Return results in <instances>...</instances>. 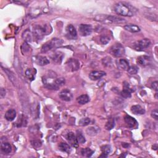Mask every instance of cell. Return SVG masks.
<instances>
[{"label":"cell","instance_id":"33","mask_svg":"<svg viewBox=\"0 0 158 158\" xmlns=\"http://www.w3.org/2000/svg\"><path fill=\"white\" fill-rule=\"evenodd\" d=\"M127 71L129 72V74H130V75H135L138 72V68L135 66H130L129 69H128Z\"/></svg>","mask_w":158,"mask_h":158},{"label":"cell","instance_id":"32","mask_svg":"<svg viewBox=\"0 0 158 158\" xmlns=\"http://www.w3.org/2000/svg\"><path fill=\"white\" fill-rule=\"evenodd\" d=\"M91 121H90V118H88V117H86V118H83L82 119H80L79 122V124L80 125V126H87L88 125H89V123H90Z\"/></svg>","mask_w":158,"mask_h":158},{"label":"cell","instance_id":"21","mask_svg":"<svg viewBox=\"0 0 158 158\" xmlns=\"http://www.w3.org/2000/svg\"><path fill=\"white\" fill-rule=\"evenodd\" d=\"M36 62L38 65L43 66L48 64L50 63V61L45 56H38L36 59Z\"/></svg>","mask_w":158,"mask_h":158},{"label":"cell","instance_id":"8","mask_svg":"<svg viewBox=\"0 0 158 158\" xmlns=\"http://www.w3.org/2000/svg\"><path fill=\"white\" fill-rule=\"evenodd\" d=\"M66 36L71 40L75 39L77 36V33L75 27L71 24L67 25L66 27Z\"/></svg>","mask_w":158,"mask_h":158},{"label":"cell","instance_id":"2","mask_svg":"<svg viewBox=\"0 0 158 158\" xmlns=\"http://www.w3.org/2000/svg\"><path fill=\"white\" fill-rule=\"evenodd\" d=\"M63 43V41L61 39H59V38H53L52 40L46 43L45 44L43 45L41 47V51L43 53H47L48 51L53 50V48H58V47L60 46Z\"/></svg>","mask_w":158,"mask_h":158},{"label":"cell","instance_id":"30","mask_svg":"<svg viewBox=\"0 0 158 158\" xmlns=\"http://www.w3.org/2000/svg\"><path fill=\"white\" fill-rule=\"evenodd\" d=\"M77 140L79 143H84L85 142H86V140H85V136L83 135V134L81 133L80 132H79L77 131Z\"/></svg>","mask_w":158,"mask_h":158},{"label":"cell","instance_id":"39","mask_svg":"<svg viewBox=\"0 0 158 158\" xmlns=\"http://www.w3.org/2000/svg\"><path fill=\"white\" fill-rule=\"evenodd\" d=\"M151 87H152L154 90H155L156 91H157L158 86H157V81H155V82H154L151 84Z\"/></svg>","mask_w":158,"mask_h":158},{"label":"cell","instance_id":"23","mask_svg":"<svg viewBox=\"0 0 158 158\" xmlns=\"http://www.w3.org/2000/svg\"><path fill=\"white\" fill-rule=\"evenodd\" d=\"M101 151H102V155L100 157H107L109 155V154L111 153V147L110 145L106 144L102 146L101 147Z\"/></svg>","mask_w":158,"mask_h":158},{"label":"cell","instance_id":"6","mask_svg":"<svg viewBox=\"0 0 158 158\" xmlns=\"http://www.w3.org/2000/svg\"><path fill=\"white\" fill-rule=\"evenodd\" d=\"M151 45V41L148 38H144V39L141 40L134 44V48L136 51H143L145 49L148 48Z\"/></svg>","mask_w":158,"mask_h":158},{"label":"cell","instance_id":"11","mask_svg":"<svg viewBox=\"0 0 158 158\" xmlns=\"http://www.w3.org/2000/svg\"><path fill=\"white\" fill-rule=\"evenodd\" d=\"M151 58L148 56H146V55L138 57L137 59V61H136V62H137L139 65L142 66H146L149 65L151 63Z\"/></svg>","mask_w":158,"mask_h":158},{"label":"cell","instance_id":"41","mask_svg":"<svg viewBox=\"0 0 158 158\" xmlns=\"http://www.w3.org/2000/svg\"><path fill=\"white\" fill-rule=\"evenodd\" d=\"M122 146H123V147H125V148H128V147L129 146V144H128V143H123L122 144Z\"/></svg>","mask_w":158,"mask_h":158},{"label":"cell","instance_id":"3","mask_svg":"<svg viewBox=\"0 0 158 158\" xmlns=\"http://www.w3.org/2000/svg\"><path fill=\"white\" fill-rule=\"evenodd\" d=\"M109 52L114 57L120 58L125 54V48L121 43H116L111 46Z\"/></svg>","mask_w":158,"mask_h":158},{"label":"cell","instance_id":"18","mask_svg":"<svg viewBox=\"0 0 158 158\" xmlns=\"http://www.w3.org/2000/svg\"><path fill=\"white\" fill-rule=\"evenodd\" d=\"M51 59L52 60L56 63H61L63 58H64V54L61 52H56L54 54L51 55Z\"/></svg>","mask_w":158,"mask_h":158},{"label":"cell","instance_id":"9","mask_svg":"<svg viewBox=\"0 0 158 158\" xmlns=\"http://www.w3.org/2000/svg\"><path fill=\"white\" fill-rule=\"evenodd\" d=\"M59 98L63 101H71L72 98H73V95L72 93L69 90L65 89L61 92V93H59Z\"/></svg>","mask_w":158,"mask_h":158},{"label":"cell","instance_id":"34","mask_svg":"<svg viewBox=\"0 0 158 158\" xmlns=\"http://www.w3.org/2000/svg\"><path fill=\"white\" fill-rule=\"evenodd\" d=\"M102 64L106 66H110L112 64V59L109 57H106L102 59Z\"/></svg>","mask_w":158,"mask_h":158},{"label":"cell","instance_id":"38","mask_svg":"<svg viewBox=\"0 0 158 158\" xmlns=\"http://www.w3.org/2000/svg\"><path fill=\"white\" fill-rule=\"evenodd\" d=\"M151 116L153 119H155V120H157L158 119V112H157V109H154L153 111H152Z\"/></svg>","mask_w":158,"mask_h":158},{"label":"cell","instance_id":"15","mask_svg":"<svg viewBox=\"0 0 158 158\" xmlns=\"http://www.w3.org/2000/svg\"><path fill=\"white\" fill-rule=\"evenodd\" d=\"M117 64L119 69L123 71H127L129 68V62L125 59H121L117 62Z\"/></svg>","mask_w":158,"mask_h":158},{"label":"cell","instance_id":"12","mask_svg":"<svg viewBox=\"0 0 158 158\" xmlns=\"http://www.w3.org/2000/svg\"><path fill=\"white\" fill-rule=\"evenodd\" d=\"M133 92V90L130 88L129 83L125 82L123 83V91L121 92V96L123 98H128L131 97V93Z\"/></svg>","mask_w":158,"mask_h":158},{"label":"cell","instance_id":"17","mask_svg":"<svg viewBox=\"0 0 158 158\" xmlns=\"http://www.w3.org/2000/svg\"><path fill=\"white\" fill-rule=\"evenodd\" d=\"M131 111L135 115H142L145 113V110L140 105H134L132 106Z\"/></svg>","mask_w":158,"mask_h":158},{"label":"cell","instance_id":"13","mask_svg":"<svg viewBox=\"0 0 158 158\" xmlns=\"http://www.w3.org/2000/svg\"><path fill=\"white\" fill-rule=\"evenodd\" d=\"M106 75V73L103 71H92L90 74H89V77L92 80H98L101 79L102 77Z\"/></svg>","mask_w":158,"mask_h":158},{"label":"cell","instance_id":"1","mask_svg":"<svg viewBox=\"0 0 158 158\" xmlns=\"http://www.w3.org/2000/svg\"><path fill=\"white\" fill-rule=\"evenodd\" d=\"M114 11L119 15L128 17L133 16L136 11L134 8L129 4L123 2H119L116 4L114 6Z\"/></svg>","mask_w":158,"mask_h":158},{"label":"cell","instance_id":"25","mask_svg":"<svg viewBox=\"0 0 158 158\" xmlns=\"http://www.w3.org/2000/svg\"><path fill=\"white\" fill-rule=\"evenodd\" d=\"M58 146H59V150H61L62 152L69 153L71 150V146H69V144H68L66 143L61 142L59 143Z\"/></svg>","mask_w":158,"mask_h":158},{"label":"cell","instance_id":"31","mask_svg":"<svg viewBox=\"0 0 158 158\" xmlns=\"http://www.w3.org/2000/svg\"><path fill=\"white\" fill-rule=\"evenodd\" d=\"M115 126V122H114V120L113 119H111L108 121V122L106 123V129H107L108 130H110L113 129V128Z\"/></svg>","mask_w":158,"mask_h":158},{"label":"cell","instance_id":"14","mask_svg":"<svg viewBox=\"0 0 158 158\" xmlns=\"http://www.w3.org/2000/svg\"><path fill=\"white\" fill-rule=\"evenodd\" d=\"M125 122L126 123L127 125L129 127L130 129H134L137 126V122L135 119L130 116H126L124 118Z\"/></svg>","mask_w":158,"mask_h":158},{"label":"cell","instance_id":"35","mask_svg":"<svg viewBox=\"0 0 158 158\" xmlns=\"http://www.w3.org/2000/svg\"><path fill=\"white\" fill-rule=\"evenodd\" d=\"M110 41V38L108 36H102L100 38V41L101 42L102 44L103 45H107Z\"/></svg>","mask_w":158,"mask_h":158},{"label":"cell","instance_id":"40","mask_svg":"<svg viewBox=\"0 0 158 158\" xmlns=\"http://www.w3.org/2000/svg\"><path fill=\"white\" fill-rule=\"evenodd\" d=\"M6 95V91L5 90L1 88V91H0V96H1V98H3Z\"/></svg>","mask_w":158,"mask_h":158},{"label":"cell","instance_id":"5","mask_svg":"<svg viewBox=\"0 0 158 158\" xmlns=\"http://www.w3.org/2000/svg\"><path fill=\"white\" fill-rule=\"evenodd\" d=\"M80 63L75 59H69L66 63V69L67 71L74 72L79 69Z\"/></svg>","mask_w":158,"mask_h":158},{"label":"cell","instance_id":"24","mask_svg":"<svg viewBox=\"0 0 158 158\" xmlns=\"http://www.w3.org/2000/svg\"><path fill=\"white\" fill-rule=\"evenodd\" d=\"M36 72L35 69H27L25 71V76L28 80H33L35 79Z\"/></svg>","mask_w":158,"mask_h":158},{"label":"cell","instance_id":"16","mask_svg":"<svg viewBox=\"0 0 158 158\" xmlns=\"http://www.w3.org/2000/svg\"><path fill=\"white\" fill-rule=\"evenodd\" d=\"M16 117V111L14 109H10L6 113L5 117L7 121H12Z\"/></svg>","mask_w":158,"mask_h":158},{"label":"cell","instance_id":"28","mask_svg":"<svg viewBox=\"0 0 158 158\" xmlns=\"http://www.w3.org/2000/svg\"><path fill=\"white\" fill-rule=\"evenodd\" d=\"M33 34L31 32V31H28V30H26L23 34H22V37L24 39L25 41H31L32 40V35Z\"/></svg>","mask_w":158,"mask_h":158},{"label":"cell","instance_id":"7","mask_svg":"<svg viewBox=\"0 0 158 158\" xmlns=\"http://www.w3.org/2000/svg\"><path fill=\"white\" fill-rule=\"evenodd\" d=\"M79 28L81 35L84 37L91 35L92 32V27L91 25L80 24Z\"/></svg>","mask_w":158,"mask_h":158},{"label":"cell","instance_id":"29","mask_svg":"<svg viewBox=\"0 0 158 158\" xmlns=\"http://www.w3.org/2000/svg\"><path fill=\"white\" fill-rule=\"evenodd\" d=\"M4 71L6 72V73L7 74V75L8 76V77H9V80L11 81V82L13 83L14 85H16V84H17L16 79L15 77V76L14 75V74H12L11 71H8L6 69H4Z\"/></svg>","mask_w":158,"mask_h":158},{"label":"cell","instance_id":"36","mask_svg":"<svg viewBox=\"0 0 158 158\" xmlns=\"http://www.w3.org/2000/svg\"><path fill=\"white\" fill-rule=\"evenodd\" d=\"M87 132H88V135H94L97 134L98 129H95L94 127H90V128H88V129H87Z\"/></svg>","mask_w":158,"mask_h":158},{"label":"cell","instance_id":"37","mask_svg":"<svg viewBox=\"0 0 158 158\" xmlns=\"http://www.w3.org/2000/svg\"><path fill=\"white\" fill-rule=\"evenodd\" d=\"M32 146L34 148H39L41 146V143L40 142V141L38 140H35V141H32Z\"/></svg>","mask_w":158,"mask_h":158},{"label":"cell","instance_id":"10","mask_svg":"<svg viewBox=\"0 0 158 158\" xmlns=\"http://www.w3.org/2000/svg\"><path fill=\"white\" fill-rule=\"evenodd\" d=\"M66 138L68 142L72 145L73 147H77L78 146V141L77 140L76 136L74 135L73 132H69L66 135Z\"/></svg>","mask_w":158,"mask_h":158},{"label":"cell","instance_id":"20","mask_svg":"<svg viewBox=\"0 0 158 158\" xmlns=\"http://www.w3.org/2000/svg\"><path fill=\"white\" fill-rule=\"evenodd\" d=\"M104 20H108V22H114V23H119V22H124V20L122 18H118V17L116 16H106L105 18H104Z\"/></svg>","mask_w":158,"mask_h":158},{"label":"cell","instance_id":"4","mask_svg":"<svg viewBox=\"0 0 158 158\" xmlns=\"http://www.w3.org/2000/svg\"><path fill=\"white\" fill-rule=\"evenodd\" d=\"M49 27H47V25L44 26H41V25H36L33 28V35L35 36L38 39H41V38L44 35H46L49 33Z\"/></svg>","mask_w":158,"mask_h":158},{"label":"cell","instance_id":"19","mask_svg":"<svg viewBox=\"0 0 158 158\" xmlns=\"http://www.w3.org/2000/svg\"><path fill=\"white\" fill-rule=\"evenodd\" d=\"M1 149L2 152L6 155H8L12 151V146L9 143H3L1 145Z\"/></svg>","mask_w":158,"mask_h":158},{"label":"cell","instance_id":"27","mask_svg":"<svg viewBox=\"0 0 158 158\" xmlns=\"http://www.w3.org/2000/svg\"><path fill=\"white\" fill-rule=\"evenodd\" d=\"M94 153V151L90 148H83L82 149V151H81V154H82V155L84 157H91L93 154Z\"/></svg>","mask_w":158,"mask_h":158},{"label":"cell","instance_id":"26","mask_svg":"<svg viewBox=\"0 0 158 158\" xmlns=\"http://www.w3.org/2000/svg\"><path fill=\"white\" fill-rule=\"evenodd\" d=\"M77 101L80 104H85L90 101V98L87 95H82L77 98Z\"/></svg>","mask_w":158,"mask_h":158},{"label":"cell","instance_id":"22","mask_svg":"<svg viewBox=\"0 0 158 158\" xmlns=\"http://www.w3.org/2000/svg\"><path fill=\"white\" fill-rule=\"evenodd\" d=\"M124 28L127 31H129L132 33H136L140 31V28L137 25L134 24H128L124 26Z\"/></svg>","mask_w":158,"mask_h":158}]
</instances>
